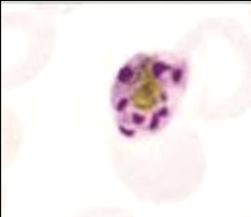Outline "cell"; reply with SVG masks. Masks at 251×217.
Here are the masks:
<instances>
[{
	"label": "cell",
	"instance_id": "obj_1",
	"mask_svg": "<svg viewBox=\"0 0 251 217\" xmlns=\"http://www.w3.org/2000/svg\"><path fill=\"white\" fill-rule=\"evenodd\" d=\"M187 67L179 54L140 53L119 71L112 104L118 129L129 138L160 132L175 114L185 92Z\"/></svg>",
	"mask_w": 251,
	"mask_h": 217
}]
</instances>
